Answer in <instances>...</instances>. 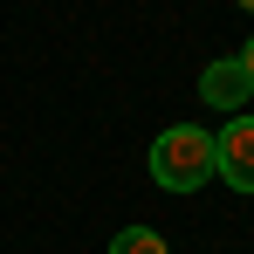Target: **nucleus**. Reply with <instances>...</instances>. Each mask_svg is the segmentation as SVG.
<instances>
[{
  "mask_svg": "<svg viewBox=\"0 0 254 254\" xmlns=\"http://www.w3.org/2000/svg\"><path fill=\"white\" fill-rule=\"evenodd\" d=\"M110 254H172V248H165L158 227H124V234L110 241Z\"/></svg>",
  "mask_w": 254,
  "mask_h": 254,
  "instance_id": "20e7f679",
  "label": "nucleus"
},
{
  "mask_svg": "<svg viewBox=\"0 0 254 254\" xmlns=\"http://www.w3.org/2000/svg\"><path fill=\"white\" fill-rule=\"evenodd\" d=\"M199 96H206L213 110H227V117H241L254 96V76L241 69V55H220V62H206V76H199Z\"/></svg>",
  "mask_w": 254,
  "mask_h": 254,
  "instance_id": "7ed1b4c3",
  "label": "nucleus"
},
{
  "mask_svg": "<svg viewBox=\"0 0 254 254\" xmlns=\"http://www.w3.org/2000/svg\"><path fill=\"white\" fill-rule=\"evenodd\" d=\"M213 172L234 186V192H254V117H227V130H213Z\"/></svg>",
  "mask_w": 254,
  "mask_h": 254,
  "instance_id": "f03ea898",
  "label": "nucleus"
},
{
  "mask_svg": "<svg viewBox=\"0 0 254 254\" xmlns=\"http://www.w3.org/2000/svg\"><path fill=\"white\" fill-rule=\"evenodd\" d=\"M151 179H158L165 192H199L213 179V130H199V124L158 130V144H151Z\"/></svg>",
  "mask_w": 254,
  "mask_h": 254,
  "instance_id": "f257e3e1",
  "label": "nucleus"
},
{
  "mask_svg": "<svg viewBox=\"0 0 254 254\" xmlns=\"http://www.w3.org/2000/svg\"><path fill=\"white\" fill-rule=\"evenodd\" d=\"M241 69H248V76H254V35H248V48H241Z\"/></svg>",
  "mask_w": 254,
  "mask_h": 254,
  "instance_id": "39448f33",
  "label": "nucleus"
}]
</instances>
